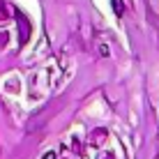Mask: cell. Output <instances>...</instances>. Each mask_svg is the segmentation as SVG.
I'll list each match as a JSON object with an SVG mask.
<instances>
[{
  "mask_svg": "<svg viewBox=\"0 0 159 159\" xmlns=\"http://www.w3.org/2000/svg\"><path fill=\"white\" fill-rule=\"evenodd\" d=\"M7 44V32H0V46H5Z\"/></svg>",
  "mask_w": 159,
  "mask_h": 159,
  "instance_id": "4",
  "label": "cell"
},
{
  "mask_svg": "<svg viewBox=\"0 0 159 159\" xmlns=\"http://www.w3.org/2000/svg\"><path fill=\"white\" fill-rule=\"evenodd\" d=\"M9 16H14V9L9 7L7 2H2V0H0V21H7Z\"/></svg>",
  "mask_w": 159,
  "mask_h": 159,
  "instance_id": "2",
  "label": "cell"
},
{
  "mask_svg": "<svg viewBox=\"0 0 159 159\" xmlns=\"http://www.w3.org/2000/svg\"><path fill=\"white\" fill-rule=\"evenodd\" d=\"M44 159H56V155H53V152H48V155H44Z\"/></svg>",
  "mask_w": 159,
  "mask_h": 159,
  "instance_id": "5",
  "label": "cell"
},
{
  "mask_svg": "<svg viewBox=\"0 0 159 159\" xmlns=\"http://www.w3.org/2000/svg\"><path fill=\"white\" fill-rule=\"evenodd\" d=\"M113 7H116V16H122V0H113Z\"/></svg>",
  "mask_w": 159,
  "mask_h": 159,
  "instance_id": "3",
  "label": "cell"
},
{
  "mask_svg": "<svg viewBox=\"0 0 159 159\" xmlns=\"http://www.w3.org/2000/svg\"><path fill=\"white\" fill-rule=\"evenodd\" d=\"M14 16H16V21H19V30H21V44L23 42H28V35H30V23H28V19H25L21 12H16L14 9Z\"/></svg>",
  "mask_w": 159,
  "mask_h": 159,
  "instance_id": "1",
  "label": "cell"
},
{
  "mask_svg": "<svg viewBox=\"0 0 159 159\" xmlns=\"http://www.w3.org/2000/svg\"><path fill=\"white\" fill-rule=\"evenodd\" d=\"M106 159H113V157H106Z\"/></svg>",
  "mask_w": 159,
  "mask_h": 159,
  "instance_id": "6",
  "label": "cell"
}]
</instances>
